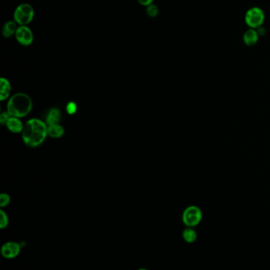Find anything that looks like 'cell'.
Masks as SVG:
<instances>
[{
	"label": "cell",
	"mask_w": 270,
	"mask_h": 270,
	"mask_svg": "<svg viewBox=\"0 0 270 270\" xmlns=\"http://www.w3.org/2000/svg\"><path fill=\"white\" fill-rule=\"evenodd\" d=\"M48 125L38 118L27 121L22 131L24 143L30 148L41 146L48 136Z\"/></svg>",
	"instance_id": "cell-1"
},
{
	"label": "cell",
	"mask_w": 270,
	"mask_h": 270,
	"mask_svg": "<svg viewBox=\"0 0 270 270\" xmlns=\"http://www.w3.org/2000/svg\"><path fill=\"white\" fill-rule=\"evenodd\" d=\"M33 108V101L26 93H16L11 97L7 103V112L11 116L23 118L30 114Z\"/></svg>",
	"instance_id": "cell-2"
},
{
	"label": "cell",
	"mask_w": 270,
	"mask_h": 270,
	"mask_svg": "<svg viewBox=\"0 0 270 270\" xmlns=\"http://www.w3.org/2000/svg\"><path fill=\"white\" fill-rule=\"evenodd\" d=\"M34 9L29 3H21L18 5L14 12V21L18 26H28L34 20Z\"/></svg>",
	"instance_id": "cell-3"
},
{
	"label": "cell",
	"mask_w": 270,
	"mask_h": 270,
	"mask_svg": "<svg viewBox=\"0 0 270 270\" xmlns=\"http://www.w3.org/2000/svg\"><path fill=\"white\" fill-rule=\"evenodd\" d=\"M203 213L201 209L197 205H190L183 211V224L189 228H194L200 224L202 220Z\"/></svg>",
	"instance_id": "cell-4"
},
{
	"label": "cell",
	"mask_w": 270,
	"mask_h": 270,
	"mask_svg": "<svg viewBox=\"0 0 270 270\" xmlns=\"http://www.w3.org/2000/svg\"><path fill=\"white\" fill-rule=\"evenodd\" d=\"M265 19V12L262 8L258 7H251L245 15V22L250 29L257 30V28L263 26Z\"/></svg>",
	"instance_id": "cell-5"
},
{
	"label": "cell",
	"mask_w": 270,
	"mask_h": 270,
	"mask_svg": "<svg viewBox=\"0 0 270 270\" xmlns=\"http://www.w3.org/2000/svg\"><path fill=\"white\" fill-rule=\"evenodd\" d=\"M15 36L18 43L22 46H30L34 42V33L28 26H18Z\"/></svg>",
	"instance_id": "cell-6"
},
{
	"label": "cell",
	"mask_w": 270,
	"mask_h": 270,
	"mask_svg": "<svg viewBox=\"0 0 270 270\" xmlns=\"http://www.w3.org/2000/svg\"><path fill=\"white\" fill-rule=\"evenodd\" d=\"M21 252V245L17 242L10 241L2 245L1 247V254L6 259H13L19 255Z\"/></svg>",
	"instance_id": "cell-7"
},
{
	"label": "cell",
	"mask_w": 270,
	"mask_h": 270,
	"mask_svg": "<svg viewBox=\"0 0 270 270\" xmlns=\"http://www.w3.org/2000/svg\"><path fill=\"white\" fill-rule=\"evenodd\" d=\"M260 36L257 30L254 29H249L243 34V42L248 47L254 46L258 42Z\"/></svg>",
	"instance_id": "cell-8"
},
{
	"label": "cell",
	"mask_w": 270,
	"mask_h": 270,
	"mask_svg": "<svg viewBox=\"0 0 270 270\" xmlns=\"http://www.w3.org/2000/svg\"><path fill=\"white\" fill-rule=\"evenodd\" d=\"M61 120V112L58 108H51L45 117V123L49 126L58 124Z\"/></svg>",
	"instance_id": "cell-9"
},
{
	"label": "cell",
	"mask_w": 270,
	"mask_h": 270,
	"mask_svg": "<svg viewBox=\"0 0 270 270\" xmlns=\"http://www.w3.org/2000/svg\"><path fill=\"white\" fill-rule=\"evenodd\" d=\"M6 126H7L9 131H11L12 133L18 134L23 131V124L20 120L19 118H17V117L11 116L8 121H7Z\"/></svg>",
	"instance_id": "cell-10"
},
{
	"label": "cell",
	"mask_w": 270,
	"mask_h": 270,
	"mask_svg": "<svg viewBox=\"0 0 270 270\" xmlns=\"http://www.w3.org/2000/svg\"><path fill=\"white\" fill-rule=\"evenodd\" d=\"M18 26L15 21H7L2 28V35L5 38H11V36H15Z\"/></svg>",
	"instance_id": "cell-11"
},
{
	"label": "cell",
	"mask_w": 270,
	"mask_h": 270,
	"mask_svg": "<svg viewBox=\"0 0 270 270\" xmlns=\"http://www.w3.org/2000/svg\"><path fill=\"white\" fill-rule=\"evenodd\" d=\"M0 84H1L0 101H3L5 100H7L11 94V85L10 82L7 80V78H1Z\"/></svg>",
	"instance_id": "cell-12"
},
{
	"label": "cell",
	"mask_w": 270,
	"mask_h": 270,
	"mask_svg": "<svg viewBox=\"0 0 270 270\" xmlns=\"http://www.w3.org/2000/svg\"><path fill=\"white\" fill-rule=\"evenodd\" d=\"M182 238L185 243H194L198 239V233L194 228H186L183 230Z\"/></svg>",
	"instance_id": "cell-13"
},
{
	"label": "cell",
	"mask_w": 270,
	"mask_h": 270,
	"mask_svg": "<svg viewBox=\"0 0 270 270\" xmlns=\"http://www.w3.org/2000/svg\"><path fill=\"white\" fill-rule=\"evenodd\" d=\"M48 135L54 138H60L64 135V128L59 123L51 125L48 127Z\"/></svg>",
	"instance_id": "cell-14"
},
{
	"label": "cell",
	"mask_w": 270,
	"mask_h": 270,
	"mask_svg": "<svg viewBox=\"0 0 270 270\" xmlns=\"http://www.w3.org/2000/svg\"><path fill=\"white\" fill-rule=\"evenodd\" d=\"M146 13L148 15V17H156L160 13V9L158 7L157 5L152 3L146 7Z\"/></svg>",
	"instance_id": "cell-15"
},
{
	"label": "cell",
	"mask_w": 270,
	"mask_h": 270,
	"mask_svg": "<svg viewBox=\"0 0 270 270\" xmlns=\"http://www.w3.org/2000/svg\"><path fill=\"white\" fill-rule=\"evenodd\" d=\"M8 224V216L2 209H1L0 210V228L1 229H4V228H7Z\"/></svg>",
	"instance_id": "cell-16"
},
{
	"label": "cell",
	"mask_w": 270,
	"mask_h": 270,
	"mask_svg": "<svg viewBox=\"0 0 270 270\" xmlns=\"http://www.w3.org/2000/svg\"><path fill=\"white\" fill-rule=\"evenodd\" d=\"M11 202V198L7 194H1L0 195V207L3 208V207L7 206L9 203Z\"/></svg>",
	"instance_id": "cell-17"
},
{
	"label": "cell",
	"mask_w": 270,
	"mask_h": 270,
	"mask_svg": "<svg viewBox=\"0 0 270 270\" xmlns=\"http://www.w3.org/2000/svg\"><path fill=\"white\" fill-rule=\"evenodd\" d=\"M77 108L78 107L76 103L72 101L69 102L66 106V111L68 115L74 114L77 112Z\"/></svg>",
	"instance_id": "cell-18"
},
{
	"label": "cell",
	"mask_w": 270,
	"mask_h": 270,
	"mask_svg": "<svg viewBox=\"0 0 270 270\" xmlns=\"http://www.w3.org/2000/svg\"><path fill=\"white\" fill-rule=\"evenodd\" d=\"M11 117V115L9 114L8 112H2L0 116V122L2 125H7V121Z\"/></svg>",
	"instance_id": "cell-19"
},
{
	"label": "cell",
	"mask_w": 270,
	"mask_h": 270,
	"mask_svg": "<svg viewBox=\"0 0 270 270\" xmlns=\"http://www.w3.org/2000/svg\"><path fill=\"white\" fill-rule=\"evenodd\" d=\"M138 3L141 5V6H144V7H147L149 5L152 4L154 2V0H137Z\"/></svg>",
	"instance_id": "cell-20"
},
{
	"label": "cell",
	"mask_w": 270,
	"mask_h": 270,
	"mask_svg": "<svg viewBox=\"0 0 270 270\" xmlns=\"http://www.w3.org/2000/svg\"><path fill=\"white\" fill-rule=\"evenodd\" d=\"M256 30L260 36H264L266 33V28L263 27V26H260Z\"/></svg>",
	"instance_id": "cell-21"
},
{
	"label": "cell",
	"mask_w": 270,
	"mask_h": 270,
	"mask_svg": "<svg viewBox=\"0 0 270 270\" xmlns=\"http://www.w3.org/2000/svg\"><path fill=\"white\" fill-rule=\"evenodd\" d=\"M147 270V269L141 268V269H139V270Z\"/></svg>",
	"instance_id": "cell-22"
}]
</instances>
